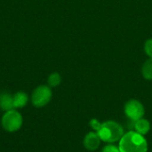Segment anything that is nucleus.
<instances>
[{"label":"nucleus","instance_id":"nucleus-7","mask_svg":"<svg viewBox=\"0 0 152 152\" xmlns=\"http://www.w3.org/2000/svg\"><path fill=\"white\" fill-rule=\"evenodd\" d=\"M0 108L4 111L13 110V96L8 93L0 94Z\"/></svg>","mask_w":152,"mask_h":152},{"label":"nucleus","instance_id":"nucleus-4","mask_svg":"<svg viewBox=\"0 0 152 152\" xmlns=\"http://www.w3.org/2000/svg\"><path fill=\"white\" fill-rule=\"evenodd\" d=\"M52 98V91L47 86H40L37 87L32 94V103L36 107H44Z\"/></svg>","mask_w":152,"mask_h":152},{"label":"nucleus","instance_id":"nucleus-13","mask_svg":"<svg viewBox=\"0 0 152 152\" xmlns=\"http://www.w3.org/2000/svg\"><path fill=\"white\" fill-rule=\"evenodd\" d=\"M144 50L146 52V53L152 58V38L149 39L146 43H145V46H144Z\"/></svg>","mask_w":152,"mask_h":152},{"label":"nucleus","instance_id":"nucleus-5","mask_svg":"<svg viewBox=\"0 0 152 152\" xmlns=\"http://www.w3.org/2000/svg\"><path fill=\"white\" fill-rule=\"evenodd\" d=\"M144 112L143 105L137 100H130L125 105V113L126 117L133 121L142 118Z\"/></svg>","mask_w":152,"mask_h":152},{"label":"nucleus","instance_id":"nucleus-2","mask_svg":"<svg viewBox=\"0 0 152 152\" xmlns=\"http://www.w3.org/2000/svg\"><path fill=\"white\" fill-rule=\"evenodd\" d=\"M97 134L102 141L112 143L122 138L124 135V129L121 125L115 121H106L101 125Z\"/></svg>","mask_w":152,"mask_h":152},{"label":"nucleus","instance_id":"nucleus-1","mask_svg":"<svg viewBox=\"0 0 152 152\" xmlns=\"http://www.w3.org/2000/svg\"><path fill=\"white\" fill-rule=\"evenodd\" d=\"M118 148L120 152H147L148 142L143 135L135 131H130L119 140Z\"/></svg>","mask_w":152,"mask_h":152},{"label":"nucleus","instance_id":"nucleus-6","mask_svg":"<svg viewBox=\"0 0 152 152\" xmlns=\"http://www.w3.org/2000/svg\"><path fill=\"white\" fill-rule=\"evenodd\" d=\"M101 141L102 140L97 133L91 132L86 135V137L84 139V146L86 147V150L93 151H95L96 149H98V147L100 146Z\"/></svg>","mask_w":152,"mask_h":152},{"label":"nucleus","instance_id":"nucleus-8","mask_svg":"<svg viewBox=\"0 0 152 152\" xmlns=\"http://www.w3.org/2000/svg\"><path fill=\"white\" fill-rule=\"evenodd\" d=\"M134 127L136 133L144 135L146 134L149 133V131L151 130V124L147 119L144 118H140L136 121H134Z\"/></svg>","mask_w":152,"mask_h":152},{"label":"nucleus","instance_id":"nucleus-14","mask_svg":"<svg viewBox=\"0 0 152 152\" xmlns=\"http://www.w3.org/2000/svg\"><path fill=\"white\" fill-rule=\"evenodd\" d=\"M101 125H102V123H100V122H99L97 119H95V118H93V119L90 121V126H91L94 131H96V132L100 129Z\"/></svg>","mask_w":152,"mask_h":152},{"label":"nucleus","instance_id":"nucleus-9","mask_svg":"<svg viewBox=\"0 0 152 152\" xmlns=\"http://www.w3.org/2000/svg\"><path fill=\"white\" fill-rule=\"evenodd\" d=\"M28 102V95L23 92H18L13 95V107L22 108Z\"/></svg>","mask_w":152,"mask_h":152},{"label":"nucleus","instance_id":"nucleus-12","mask_svg":"<svg viewBox=\"0 0 152 152\" xmlns=\"http://www.w3.org/2000/svg\"><path fill=\"white\" fill-rule=\"evenodd\" d=\"M102 152H120V151H119V148L117 147L116 145L108 144L102 150Z\"/></svg>","mask_w":152,"mask_h":152},{"label":"nucleus","instance_id":"nucleus-3","mask_svg":"<svg viewBox=\"0 0 152 152\" xmlns=\"http://www.w3.org/2000/svg\"><path fill=\"white\" fill-rule=\"evenodd\" d=\"M22 125V117L17 110H11L5 111L2 118V126L7 132L13 133L20 128Z\"/></svg>","mask_w":152,"mask_h":152},{"label":"nucleus","instance_id":"nucleus-11","mask_svg":"<svg viewBox=\"0 0 152 152\" xmlns=\"http://www.w3.org/2000/svg\"><path fill=\"white\" fill-rule=\"evenodd\" d=\"M61 77L59 73L54 72V73L51 74L48 77V84L52 87L58 86L61 84Z\"/></svg>","mask_w":152,"mask_h":152},{"label":"nucleus","instance_id":"nucleus-10","mask_svg":"<svg viewBox=\"0 0 152 152\" xmlns=\"http://www.w3.org/2000/svg\"><path fill=\"white\" fill-rule=\"evenodd\" d=\"M142 76L148 80H152V58L145 61L142 66Z\"/></svg>","mask_w":152,"mask_h":152}]
</instances>
